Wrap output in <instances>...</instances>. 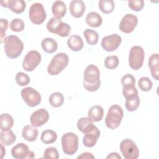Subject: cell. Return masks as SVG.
<instances>
[{"label":"cell","mask_w":159,"mask_h":159,"mask_svg":"<svg viewBox=\"0 0 159 159\" xmlns=\"http://www.w3.org/2000/svg\"><path fill=\"white\" fill-rule=\"evenodd\" d=\"M83 84L85 89L91 92L96 91L99 88L100 71L98 66L93 64L86 66L83 73Z\"/></svg>","instance_id":"1"},{"label":"cell","mask_w":159,"mask_h":159,"mask_svg":"<svg viewBox=\"0 0 159 159\" xmlns=\"http://www.w3.org/2000/svg\"><path fill=\"white\" fill-rule=\"evenodd\" d=\"M4 47L6 55L9 58L14 59L22 52L24 43L17 36L11 35L4 38Z\"/></svg>","instance_id":"2"},{"label":"cell","mask_w":159,"mask_h":159,"mask_svg":"<svg viewBox=\"0 0 159 159\" xmlns=\"http://www.w3.org/2000/svg\"><path fill=\"white\" fill-rule=\"evenodd\" d=\"M124 116L122 107L117 104L111 106L107 112L105 119V124L107 127L115 129L119 126Z\"/></svg>","instance_id":"3"},{"label":"cell","mask_w":159,"mask_h":159,"mask_svg":"<svg viewBox=\"0 0 159 159\" xmlns=\"http://www.w3.org/2000/svg\"><path fill=\"white\" fill-rule=\"evenodd\" d=\"M68 61V57L66 53H58L56 54L48 66V73L52 76L57 75L67 66Z\"/></svg>","instance_id":"4"},{"label":"cell","mask_w":159,"mask_h":159,"mask_svg":"<svg viewBox=\"0 0 159 159\" xmlns=\"http://www.w3.org/2000/svg\"><path fill=\"white\" fill-rule=\"evenodd\" d=\"M47 30L53 34L63 37H68L71 32V27L67 23L55 17H52L47 24Z\"/></svg>","instance_id":"5"},{"label":"cell","mask_w":159,"mask_h":159,"mask_svg":"<svg viewBox=\"0 0 159 159\" xmlns=\"http://www.w3.org/2000/svg\"><path fill=\"white\" fill-rule=\"evenodd\" d=\"M63 152L67 155H73L78 148V137L72 132H67L61 137Z\"/></svg>","instance_id":"6"},{"label":"cell","mask_w":159,"mask_h":159,"mask_svg":"<svg viewBox=\"0 0 159 159\" xmlns=\"http://www.w3.org/2000/svg\"><path fill=\"white\" fill-rule=\"evenodd\" d=\"M145 52L140 46H133L129 52V64L130 67L135 70L140 69L143 63Z\"/></svg>","instance_id":"7"},{"label":"cell","mask_w":159,"mask_h":159,"mask_svg":"<svg viewBox=\"0 0 159 159\" xmlns=\"http://www.w3.org/2000/svg\"><path fill=\"white\" fill-rule=\"evenodd\" d=\"M120 150L125 159H137L139 155V149L135 143L129 139L121 141Z\"/></svg>","instance_id":"8"},{"label":"cell","mask_w":159,"mask_h":159,"mask_svg":"<svg viewBox=\"0 0 159 159\" xmlns=\"http://www.w3.org/2000/svg\"><path fill=\"white\" fill-rule=\"evenodd\" d=\"M29 17L34 24H42L47 17V14L43 5L39 2L32 4L29 9Z\"/></svg>","instance_id":"9"},{"label":"cell","mask_w":159,"mask_h":159,"mask_svg":"<svg viewBox=\"0 0 159 159\" xmlns=\"http://www.w3.org/2000/svg\"><path fill=\"white\" fill-rule=\"evenodd\" d=\"M21 96L27 106L35 107L41 102V95L35 89L32 87H26L21 91Z\"/></svg>","instance_id":"10"},{"label":"cell","mask_w":159,"mask_h":159,"mask_svg":"<svg viewBox=\"0 0 159 159\" xmlns=\"http://www.w3.org/2000/svg\"><path fill=\"white\" fill-rule=\"evenodd\" d=\"M41 60V55L38 51L30 50L24 58L22 68L27 71H32L39 65Z\"/></svg>","instance_id":"11"},{"label":"cell","mask_w":159,"mask_h":159,"mask_svg":"<svg viewBox=\"0 0 159 159\" xmlns=\"http://www.w3.org/2000/svg\"><path fill=\"white\" fill-rule=\"evenodd\" d=\"M121 42V37L116 34H113L102 39L101 46L106 52H113L119 47Z\"/></svg>","instance_id":"12"},{"label":"cell","mask_w":159,"mask_h":159,"mask_svg":"<svg viewBox=\"0 0 159 159\" xmlns=\"http://www.w3.org/2000/svg\"><path fill=\"white\" fill-rule=\"evenodd\" d=\"M138 19L136 16L132 14H127L121 19L119 24V29L125 34L132 32L137 26Z\"/></svg>","instance_id":"13"},{"label":"cell","mask_w":159,"mask_h":159,"mask_svg":"<svg viewBox=\"0 0 159 159\" xmlns=\"http://www.w3.org/2000/svg\"><path fill=\"white\" fill-rule=\"evenodd\" d=\"M11 155L16 159H25L34 158V153L30 151L27 145L19 143L14 146L11 150Z\"/></svg>","instance_id":"14"},{"label":"cell","mask_w":159,"mask_h":159,"mask_svg":"<svg viewBox=\"0 0 159 159\" xmlns=\"http://www.w3.org/2000/svg\"><path fill=\"white\" fill-rule=\"evenodd\" d=\"M49 119V114L48 111L41 108L34 111L30 117V121L31 124L35 127H40L45 124Z\"/></svg>","instance_id":"15"},{"label":"cell","mask_w":159,"mask_h":159,"mask_svg":"<svg viewBox=\"0 0 159 159\" xmlns=\"http://www.w3.org/2000/svg\"><path fill=\"white\" fill-rule=\"evenodd\" d=\"M1 4L2 7L9 8L16 14L23 12L26 7V3L23 0H4L1 1Z\"/></svg>","instance_id":"16"},{"label":"cell","mask_w":159,"mask_h":159,"mask_svg":"<svg viewBox=\"0 0 159 159\" xmlns=\"http://www.w3.org/2000/svg\"><path fill=\"white\" fill-rule=\"evenodd\" d=\"M100 134L101 133L99 129L95 126L92 130L84 134L83 138V145L86 147H94L97 142L98 139L100 136Z\"/></svg>","instance_id":"17"},{"label":"cell","mask_w":159,"mask_h":159,"mask_svg":"<svg viewBox=\"0 0 159 159\" xmlns=\"http://www.w3.org/2000/svg\"><path fill=\"white\" fill-rule=\"evenodd\" d=\"M69 9L73 17H81L85 11V4L81 0H73L70 3Z\"/></svg>","instance_id":"18"},{"label":"cell","mask_w":159,"mask_h":159,"mask_svg":"<svg viewBox=\"0 0 159 159\" xmlns=\"http://www.w3.org/2000/svg\"><path fill=\"white\" fill-rule=\"evenodd\" d=\"M148 67L150 68L152 77L155 80H158L159 58L158 53H153L150 57L148 62Z\"/></svg>","instance_id":"19"},{"label":"cell","mask_w":159,"mask_h":159,"mask_svg":"<svg viewBox=\"0 0 159 159\" xmlns=\"http://www.w3.org/2000/svg\"><path fill=\"white\" fill-rule=\"evenodd\" d=\"M95 125L93 124V120L89 117L80 118L77 122V127L80 131L86 134L92 130Z\"/></svg>","instance_id":"20"},{"label":"cell","mask_w":159,"mask_h":159,"mask_svg":"<svg viewBox=\"0 0 159 159\" xmlns=\"http://www.w3.org/2000/svg\"><path fill=\"white\" fill-rule=\"evenodd\" d=\"M39 134L38 130L34 126L30 125H25L22 131V135L23 138L29 142L35 141Z\"/></svg>","instance_id":"21"},{"label":"cell","mask_w":159,"mask_h":159,"mask_svg":"<svg viewBox=\"0 0 159 159\" xmlns=\"http://www.w3.org/2000/svg\"><path fill=\"white\" fill-rule=\"evenodd\" d=\"M52 11L55 17L61 19L66 12V7L65 2L61 1H55L52 4Z\"/></svg>","instance_id":"22"},{"label":"cell","mask_w":159,"mask_h":159,"mask_svg":"<svg viewBox=\"0 0 159 159\" xmlns=\"http://www.w3.org/2000/svg\"><path fill=\"white\" fill-rule=\"evenodd\" d=\"M67 45L71 50L78 52L83 48L84 43L81 37L77 35H73L68 39Z\"/></svg>","instance_id":"23"},{"label":"cell","mask_w":159,"mask_h":159,"mask_svg":"<svg viewBox=\"0 0 159 159\" xmlns=\"http://www.w3.org/2000/svg\"><path fill=\"white\" fill-rule=\"evenodd\" d=\"M102 22V17L96 12H89L86 17V23L91 27H98Z\"/></svg>","instance_id":"24"},{"label":"cell","mask_w":159,"mask_h":159,"mask_svg":"<svg viewBox=\"0 0 159 159\" xmlns=\"http://www.w3.org/2000/svg\"><path fill=\"white\" fill-rule=\"evenodd\" d=\"M41 45L43 51L47 53L55 52L58 47V44L55 40L50 37L43 39L42 41Z\"/></svg>","instance_id":"25"},{"label":"cell","mask_w":159,"mask_h":159,"mask_svg":"<svg viewBox=\"0 0 159 159\" xmlns=\"http://www.w3.org/2000/svg\"><path fill=\"white\" fill-rule=\"evenodd\" d=\"M104 115L103 108L98 105L91 107L88 112V116L94 122H99L102 120Z\"/></svg>","instance_id":"26"},{"label":"cell","mask_w":159,"mask_h":159,"mask_svg":"<svg viewBox=\"0 0 159 159\" xmlns=\"http://www.w3.org/2000/svg\"><path fill=\"white\" fill-rule=\"evenodd\" d=\"M16 136L11 130L1 131L0 140L4 145H11L16 141Z\"/></svg>","instance_id":"27"},{"label":"cell","mask_w":159,"mask_h":159,"mask_svg":"<svg viewBox=\"0 0 159 159\" xmlns=\"http://www.w3.org/2000/svg\"><path fill=\"white\" fill-rule=\"evenodd\" d=\"M57 134L53 130H45L42 132L40 140L45 144L53 143L57 140Z\"/></svg>","instance_id":"28"},{"label":"cell","mask_w":159,"mask_h":159,"mask_svg":"<svg viewBox=\"0 0 159 159\" xmlns=\"http://www.w3.org/2000/svg\"><path fill=\"white\" fill-rule=\"evenodd\" d=\"M14 124L12 117L7 113L2 114L0 116V126L2 130H10Z\"/></svg>","instance_id":"29"},{"label":"cell","mask_w":159,"mask_h":159,"mask_svg":"<svg viewBox=\"0 0 159 159\" xmlns=\"http://www.w3.org/2000/svg\"><path fill=\"white\" fill-rule=\"evenodd\" d=\"M83 35L85 37L86 40L89 45H96L98 42L99 35L98 32L94 30L86 29L83 32Z\"/></svg>","instance_id":"30"},{"label":"cell","mask_w":159,"mask_h":159,"mask_svg":"<svg viewBox=\"0 0 159 159\" xmlns=\"http://www.w3.org/2000/svg\"><path fill=\"white\" fill-rule=\"evenodd\" d=\"M48 101L52 106L54 107H59L61 106L64 102L63 95L60 92L53 93L50 96Z\"/></svg>","instance_id":"31"},{"label":"cell","mask_w":159,"mask_h":159,"mask_svg":"<svg viewBox=\"0 0 159 159\" xmlns=\"http://www.w3.org/2000/svg\"><path fill=\"white\" fill-rule=\"evenodd\" d=\"M99 7L104 14L111 13L114 9L115 4L112 0H101L99 1Z\"/></svg>","instance_id":"32"},{"label":"cell","mask_w":159,"mask_h":159,"mask_svg":"<svg viewBox=\"0 0 159 159\" xmlns=\"http://www.w3.org/2000/svg\"><path fill=\"white\" fill-rule=\"evenodd\" d=\"M139 105H140V98L139 95L135 97L125 99V106L126 109L129 112L135 111L139 107Z\"/></svg>","instance_id":"33"},{"label":"cell","mask_w":159,"mask_h":159,"mask_svg":"<svg viewBox=\"0 0 159 159\" xmlns=\"http://www.w3.org/2000/svg\"><path fill=\"white\" fill-rule=\"evenodd\" d=\"M138 85L142 91L147 92L151 90L153 83L149 78L143 76L139 79L138 81Z\"/></svg>","instance_id":"34"},{"label":"cell","mask_w":159,"mask_h":159,"mask_svg":"<svg viewBox=\"0 0 159 159\" xmlns=\"http://www.w3.org/2000/svg\"><path fill=\"white\" fill-rule=\"evenodd\" d=\"M119 58L116 55L108 56L105 58L104 66H106V68L109 70L115 69L119 65Z\"/></svg>","instance_id":"35"},{"label":"cell","mask_w":159,"mask_h":159,"mask_svg":"<svg viewBox=\"0 0 159 159\" xmlns=\"http://www.w3.org/2000/svg\"><path fill=\"white\" fill-rule=\"evenodd\" d=\"M24 21L20 19H14L10 23L9 25V27L11 29V30H12L13 32H21L24 30Z\"/></svg>","instance_id":"36"},{"label":"cell","mask_w":159,"mask_h":159,"mask_svg":"<svg viewBox=\"0 0 159 159\" xmlns=\"http://www.w3.org/2000/svg\"><path fill=\"white\" fill-rule=\"evenodd\" d=\"M15 80H16L17 84L21 86H25V85L28 84L30 82L29 76L27 74H25L22 71L18 72L16 74Z\"/></svg>","instance_id":"37"},{"label":"cell","mask_w":159,"mask_h":159,"mask_svg":"<svg viewBox=\"0 0 159 159\" xmlns=\"http://www.w3.org/2000/svg\"><path fill=\"white\" fill-rule=\"evenodd\" d=\"M122 94L125 99L138 96V91L135 86L123 87Z\"/></svg>","instance_id":"38"},{"label":"cell","mask_w":159,"mask_h":159,"mask_svg":"<svg viewBox=\"0 0 159 159\" xmlns=\"http://www.w3.org/2000/svg\"><path fill=\"white\" fill-rule=\"evenodd\" d=\"M43 157L47 159H58L59 158V153L56 148L48 147L44 151Z\"/></svg>","instance_id":"39"},{"label":"cell","mask_w":159,"mask_h":159,"mask_svg":"<svg viewBox=\"0 0 159 159\" xmlns=\"http://www.w3.org/2000/svg\"><path fill=\"white\" fill-rule=\"evenodd\" d=\"M121 84L123 87L135 86V79L131 74H126L121 78Z\"/></svg>","instance_id":"40"},{"label":"cell","mask_w":159,"mask_h":159,"mask_svg":"<svg viewBox=\"0 0 159 159\" xmlns=\"http://www.w3.org/2000/svg\"><path fill=\"white\" fill-rule=\"evenodd\" d=\"M129 7L134 11H141L144 6V1L143 0H135L128 1Z\"/></svg>","instance_id":"41"},{"label":"cell","mask_w":159,"mask_h":159,"mask_svg":"<svg viewBox=\"0 0 159 159\" xmlns=\"http://www.w3.org/2000/svg\"><path fill=\"white\" fill-rule=\"evenodd\" d=\"M8 26V20L6 19H1V42L4 40V37L6 35V30Z\"/></svg>","instance_id":"42"},{"label":"cell","mask_w":159,"mask_h":159,"mask_svg":"<svg viewBox=\"0 0 159 159\" xmlns=\"http://www.w3.org/2000/svg\"><path fill=\"white\" fill-rule=\"evenodd\" d=\"M78 159L80 158V159H91V158H95L94 156L93 155V154L89 152H84L81 153L80 155H79L77 157Z\"/></svg>","instance_id":"43"},{"label":"cell","mask_w":159,"mask_h":159,"mask_svg":"<svg viewBox=\"0 0 159 159\" xmlns=\"http://www.w3.org/2000/svg\"><path fill=\"white\" fill-rule=\"evenodd\" d=\"M106 158H112V159H121V157L117 153V152H112L109 153L107 157Z\"/></svg>","instance_id":"44"},{"label":"cell","mask_w":159,"mask_h":159,"mask_svg":"<svg viewBox=\"0 0 159 159\" xmlns=\"http://www.w3.org/2000/svg\"><path fill=\"white\" fill-rule=\"evenodd\" d=\"M1 158H2L4 157V155H5L6 151H5L4 148L3 143H1Z\"/></svg>","instance_id":"45"}]
</instances>
